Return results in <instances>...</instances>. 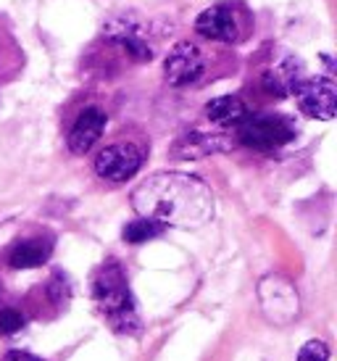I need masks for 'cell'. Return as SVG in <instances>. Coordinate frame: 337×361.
<instances>
[{
	"instance_id": "obj_6",
	"label": "cell",
	"mask_w": 337,
	"mask_h": 361,
	"mask_svg": "<svg viewBox=\"0 0 337 361\" xmlns=\"http://www.w3.org/2000/svg\"><path fill=\"white\" fill-rule=\"evenodd\" d=\"M300 111L319 121H332L337 114V87L329 77H303L293 90Z\"/></svg>"
},
{
	"instance_id": "obj_5",
	"label": "cell",
	"mask_w": 337,
	"mask_h": 361,
	"mask_svg": "<svg viewBox=\"0 0 337 361\" xmlns=\"http://www.w3.org/2000/svg\"><path fill=\"white\" fill-rule=\"evenodd\" d=\"M258 303L264 317L274 324H290L300 311L295 285L282 274H266L258 282Z\"/></svg>"
},
{
	"instance_id": "obj_4",
	"label": "cell",
	"mask_w": 337,
	"mask_h": 361,
	"mask_svg": "<svg viewBox=\"0 0 337 361\" xmlns=\"http://www.w3.org/2000/svg\"><path fill=\"white\" fill-rule=\"evenodd\" d=\"M295 137V127L293 121L285 119V116H274V114H266V116H245L238 127V140L248 148H256V151H274V148H282L293 142Z\"/></svg>"
},
{
	"instance_id": "obj_3",
	"label": "cell",
	"mask_w": 337,
	"mask_h": 361,
	"mask_svg": "<svg viewBox=\"0 0 337 361\" xmlns=\"http://www.w3.org/2000/svg\"><path fill=\"white\" fill-rule=\"evenodd\" d=\"M103 40L116 45L121 53H127V59L145 63L153 59V45H150L148 24L140 19L137 13H121V16H111L103 24Z\"/></svg>"
},
{
	"instance_id": "obj_16",
	"label": "cell",
	"mask_w": 337,
	"mask_h": 361,
	"mask_svg": "<svg viewBox=\"0 0 337 361\" xmlns=\"http://www.w3.org/2000/svg\"><path fill=\"white\" fill-rule=\"evenodd\" d=\"M27 317L16 309H3L0 311V335H16L19 330H24Z\"/></svg>"
},
{
	"instance_id": "obj_13",
	"label": "cell",
	"mask_w": 337,
	"mask_h": 361,
	"mask_svg": "<svg viewBox=\"0 0 337 361\" xmlns=\"http://www.w3.org/2000/svg\"><path fill=\"white\" fill-rule=\"evenodd\" d=\"M48 259H50L48 240H21L13 245L8 264L13 269H35V267H42Z\"/></svg>"
},
{
	"instance_id": "obj_12",
	"label": "cell",
	"mask_w": 337,
	"mask_h": 361,
	"mask_svg": "<svg viewBox=\"0 0 337 361\" xmlns=\"http://www.w3.org/2000/svg\"><path fill=\"white\" fill-rule=\"evenodd\" d=\"M206 116H209V121L219 124V127H229V124H240V121L245 119L248 109H245V103L240 101L238 95H221V98L209 101Z\"/></svg>"
},
{
	"instance_id": "obj_8",
	"label": "cell",
	"mask_w": 337,
	"mask_h": 361,
	"mask_svg": "<svg viewBox=\"0 0 337 361\" xmlns=\"http://www.w3.org/2000/svg\"><path fill=\"white\" fill-rule=\"evenodd\" d=\"M142 166V151L135 142H114L95 156V174L106 182H127Z\"/></svg>"
},
{
	"instance_id": "obj_9",
	"label": "cell",
	"mask_w": 337,
	"mask_h": 361,
	"mask_svg": "<svg viewBox=\"0 0 337 361\" xmlns=\"http://www.w3.org/2000/svg\"><path fill=\"white\" fill-rule=\"evenodd\" d=\"M195 32L203 35V37H209V40H216V42H227V45H235V42L243 40V24H240V16L238 11L227 6V3H216V6H211L200 13L198 19H195Z\"/></svg>"
},
{
	"instance_id": "obj_11",
	"label": "cell",
	"mask_w": 337,
	"mask_h": 361,
	"mask_svg": "<svg viewBox=\"0 0 337 361\" xmlns=\"http://www.w3.org/2000/svg\"><path fill=\"white\" fill-rule=\"evenodd\" d=\"M232 148V140L227 135H206V132H188L182 135L174 148H171V156L174 159H203V156H211V153H224Z\"/></svg>"
},
{
	"instance_id": "obj_1",
	"label": "cell",
	"mask_w": 337,
	"mask_h": 361,
	"mask_svg": "<svg viewBox=\"0 0 337 361\" xmlns=\"http://www.w3.org/2000/svg\"><path fill=\"white\" fill-rule=\"evenodd\" d=\"M132 209L137 216L153 219L164 227L198 230L214 219V192L203 180L182 171H159L140 182L132 192Z\"/></svg>"
},
{
	"instance_id": "obj_17",
	"label": "cell",
	"mask_w": 337,
	"mask_h": 361,
	"mask_svg": "<svg viewBox=\"0 0 337 361\" xmlns=\"http://www.w3.org/2000/svg\"><path fill=\"white\" fill-rule=\"evenodd\" d=\"M298 361H329V348L321 341H308L300 348Z\"/></svg>"
},
{
	"instance_id": "obj_15",
	"label": "cell",
	"mask_w": 337,
	"mask_h": 361,
	"mask_svg": "<svg viewBox=\"0 0 337 361\" xmlns=\"http://www.w3.org/2000/svg\"><path fill=\"white\" fill-rule=\"evenodd\" d=\"M261 85H264V90H266L269 95H274V98H285V95H290V92H288V82H285V77H282V71H279V69L264 71V77H261Z\"/></svg>"
},
{
	"instance_id": "obj_2",
	"label": "cell",
	"mask_w": 337,
	"mask_h": 361,
	"mask_svg": "<svg viewBox=\"0 0 337 361\" xmlns=\"http://www.w3.org/2000/svg\"><path fill=\"white\" fill-rule=\"evenodd\" d=\"M92 298L98 311L111 322V327L119 332H132L140 327L135 298L129 293L127 277L116 261H106L92 280Z\"/></svg>"
},
{
	"instance_id": "obj_14",
	"label": "cell",
	"mask_w": 337,
	"mask_h": 361,
	"mask_svg": "<svg viewBox=\"0 0 337 361\" xmlns=\"http://www.w3.org/2000/svg\"><path fill=\"white\" fill-rule=\"evenodd\" d=\"M161 232H164V224L140 216V219L129 221L127 227H124L121 238L127 243H132V245H140V243H148V240H153V238H159Z\"/></svg>"
},
{
	"instance_id": "obj_18",
	"label": "cell",
	"mask_w": 337,
	"mask_h": 361,
	"mask_svg": "<svg viewBox=\"0 0 337 361\" xmlns=\"http://www.w3.org/2000/svg\"><path fill=\"white\" fill-rule=\"evenodd\" d=\"M3 361H42V359H37V356H35V353L11 351V353H6V356H3Z\"/></svg>"
},
{
	"instance_id": "obj_10",
	"label": "cell",
	"mask_w": 337,
	"mask_h": 361,
	"mask_svg": "<svg viewBox=\"0 0 337 361\" xmlns=\"http://www.w3.org/2000/svg\"><path fill=\"white\" fill-rule=\"evenodd\" d=\"M106 111L98 109V106H85V109L77 114V119L71 124L69 137H66V145L74 156H85V153L100 140V135L106 130Z\"/></svg>"
},
{
	"instance_id": "obj_7",
	"label": "cell",
	"mask_w": 337,
	"mask_h": 361,
	"mask_svg": "<svg viewBox=\"0 0 337 361\" xmlns=\"http://www.w3.org/2000/svg\"><path fill=\"white\" fill-rule=\"evenodd\" d=\"M203 74H206V53L190 40L177 42L164 61V77L171 87H190Z\"/></svg>"
}]
</instances>
